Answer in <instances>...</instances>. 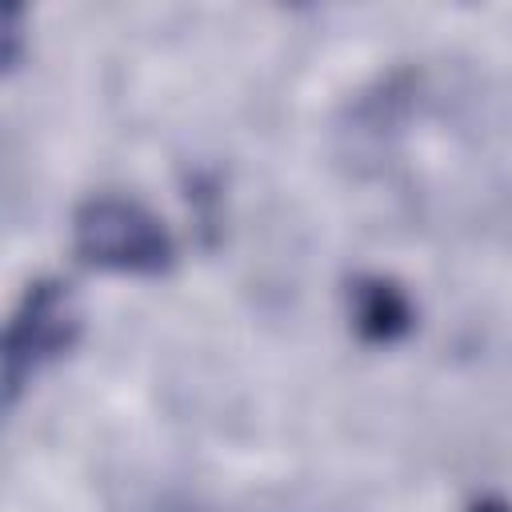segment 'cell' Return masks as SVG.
I'll list each match as a JSON object with an SVG mask.
<instances>
[{
	"mask_svg": "<svg viewBox=\"0 0 512 512\" xmlns=\"http://www.w3.org/2000/svg\"><path fill=\"white\" fill-rule=\"evenodd\" d=\"M72 248L84 264L124 276H164L176 264V240L156 212L128 196H92L72 216Z\"/></svg>",
	"mask_w": 512,
	"mask_h": 512,
	"instance_id": "cell-1",
	"label": "cell"
},
{
	"mask_svg": "<svg viewBox=\"0 0 512 512\" xmlns=\"http://www.w3.org/2000/svg\"><path fill=\"white\" fill-rule=\"evenodd\" d=\"M84 332V312H80V296L68 280L60 276H44L36 284H28V292L20 296L8 332H4V400L16 404L20 388L48 368L52 360L68 356L72 344Z\"/></svg>",
	"mask_w": 512,
	"mask_h": 512,
	"instance_id": "cell-2",
	"label": "cell"
},
{
	"mask_svg": "<svg viewBox=\"0 0 512 512\" xmlns=\"http://www.w3.org/2000/svg\"><path fill=\"white\" fill-rule=\"evenodd\" d=\"M348 312H352V328L368 344H396L416 324L408 292L396 280L376 272H364L348 284Z\"/></svg>",
	"mask_w": 512,
	"mask_h": 512,
	"instance_id": "cell-3",
	"label": "cell"
},
{
	"mask_svg": "<svg viewBox=\"0 0 512 512\" xmlns=\"http://www.w3.org/2000/svg\"><path fill=\"white\" fill-rule=\"evenodd\" d=\"M468 512H512V504L500 500V496H484V500H476Z\"/></svg>",
	"mask_w": 512,
	"mask_h": 512,
	"instance_id": "cell-4",
	"label": "cell"
}]
</instances>
